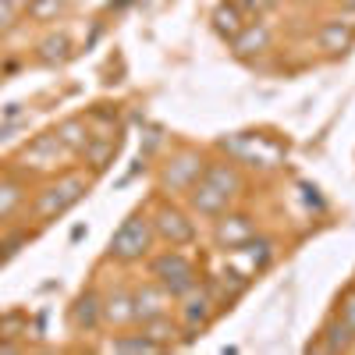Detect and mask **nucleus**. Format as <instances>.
<instances>
[{
	"label": "nucleus",
	"instance_id": "nucleus-1",
	"mask_svg": "<svg viewBox=\"0 0 355 355\" xmlns=\"http://www.w3.org/2000/svg\"><path fill=\"white\" fill-rule=\"evenodd\" d=\"M150 242H153V231H150V220H142V217H128L121 227L114 231V239H110V256L117 259H142L146 252H150Z\"/></svg>",
	"mask_w": 355,
	"mask_h": 355
},
{
	"label": "nucleus",
	"instance_id": "nucleus-2",
	"mask_svg": "<svg viewBox=\"0 0 355 355\" xmlns=\"http://www.w3.org/2000/svg\"><path fill=\"white\" fill-rule=\"evenodd\" d=\"M153 274L160 277V284L171 291V295H185L196 288V270L192 263L182 256V252H164L153 259Z\"/></svg>",
	"mask_w": 355,
	"mask_h": 355
},
{
	"label": "nucleus",
	"instance_id": "nucleus-3",
	"mask_svg": "<svg viewBox=\"0 0 355 355\" xmlns=\"http://www.w3.org/2000/svg\"><path fill=\"white\" fill-rule=\"evenodd\" d=\"M82 192H85V182H78V178H71V182H64V185L46 189V192L36 199V217L46 220V217H53V214H64L71 202L82 199Z\"/></svg>",
	"mask_w": 355,
	"mask_h": 355
},
{
	"label": "nucleus",
	"instance_id": "nucleus-4",
	"mask_svg": "<svg viewBox=\"0 0 355 355\" xmlns=\"http://www.w3.org/2000/svg\"><path fill=\"white\" fill-rule=\"evenodd\" d=\"M157 231L164 234V239H167L171 245H185V242H192V239H196V227L185 220V214L171 210V206H164V210L157 214Z\"/></svg>",
	"mask_w": 355,
	"mask_h": 355
},
{
	"label": "nucleus",
	"instance_id": "nucleus-5",
	"mask_svg": "<svg viewBox=\"0 0 355 355\" xmlns=\"http://www.w3.org/2000/svg\"><path fill=\"white\" fill-rule=\"evenodd\" d=\"M252 239V220L245 214H234V217H224L220 227H217V242L224 249H239Z\"/></svg>",
	"mask_w": 355,
	"mask_h": 355
},
{
	"label": "nucleus",
	"instance_id": "nucleus-6",
	"mask_svg": "<svg viewBox=\"0 0 355 355\" xmlns=\"http://www.w3.org/2000/svg\"><path fill=\"white\" fill-rule=\"evenodd\" d=\"M199 174H202V160H199V157H178V160L167 167V174H164V185L174 189V192H178V189H189Z\"/></svg>",
	"mask_w": 355,
	"mask_h": 355
},
{
	"label": "nucleus",
	"instance_id": "nucleus-7",
	"mask_svg": "<svg viewBox=\"0 0 355 355\" xmlns=\"http://www.w3.org/2000/svg\"><path fill=\"white\" fill-rule=\"evenodd\" d=\"M132 302H135V316L139 320H153V316H164L167 313V291L146 284L142 291L132 295Z\"/></svg>",
	"mask_w": 355,
	"mask_h": 355
},
{
	"label": "nucleus",
	"instance_id": "nucleus-8",
	"mask_svg": "<svg viewBox=\"0 0 355 355\" xmlns=\"http://www.w3.org/2000/svg\"><path fill=\"white\" fill-rule=\"evenodd\" d=\"M71 320H75L78 331H96L100 320H103V302L96 299L93 291L78 295V302H75V309H71Z\"/></svg>",
	"mask_w": 355,
	"mask_h": 355
},
{
	"label": "nucleus",
	"instance_id": "nucleus-9",
	"mask_svg": "<svg viewBox=\"0 0 355 355\" xmlns=\"http://www.w3.org/2000/svg\"><path fill=\"white\" fill-rule=\"evenodd\" d=\"M57 157H61V139H57V135H40V139L25 150V160L33 164V167H40V171L53 167Z\"/></svg>",
	"mask_w": 355,
	"mask_h": 355
},
{
	"label": "nucleus",
	"instance_id": "nucleus-10",
	"mask_svg": "<svg viewBox=\"0 0 355 355\" xmlns=\"http://www.w3.org/2000/svg\"><path fill=\"white\" fill-rule=\"evenodd\" d=\"M103 320L107 323H128V320H135V302H132V295L125 291V288H117V291H110L107 299H103Z\"/></svg>",
	"mask_w": 355,
	"mask_h": 355
},
{
	"label": "nucleus",
	"instance_id": "nucleus-11",
	"mask_svg": "<svg viewBox=\"0 0 355 355\" xmlns=\"http://www.w3.org/2000/svg\"><path fill=\"white\" fill-rule=\"evenodd\" d=\"M227 192H220L214 182H206V178H202V182L196 185V192H192V202H196V210L199 214H220L224 210V206H227Z\"/></svg>",
	"mask_w": 355,
	"mask_h": 355
},
{
	"label": "nucleus",
	"instance_id": "nucleus-12",
	"mask_svg": "<svg viewBox=\"0 0 355 355\" xmlns=\"http://www.w3.org/2000/svg\"><path fill=\"white\" fill-rule=\"evenodd\" d=\"M57 139H61V146H68V150H75V153H82L85 150V142H89V128L78 121V117H68V121L53 132Z\"/></svg>",
	"mask_w": 355,
	"mask_h": 355
},
{
	"label": "nucleus",
	"instance_id": "nucleus-13",
	"mask_svg": "<svg viewBox=\"0 0 355 355\" xmlns=\"http://www.w3.org/2000/svg\"><path fill=\"white\" fill-rule=\"evenodd\" d=\"M214 313V302H210V295H196V299L185 306V320H189V331H202L206 327V320H210Z\"/></svg>",
	"mask_w": 355,
	"mask_h": 355
},
{
	"label": "nucleus",
	"instance_id": "nucleus-14",
	"mask_svg": "<svg viewBox=\"0 0 355 355\" xmlns=\"http://www.w3.org/2000/svg\"><path fill=\"white\" fill-rule=\"evenodd\" d=\"M266 43H270V28H266V25H252V28H245L242 36H234V50H239V53H256Z\"/></svg>",
	"mask_w": 355,
	"mask_h": 355
},
{
	"label": "nucleus",
	"instance_id": "nucleus-15",
	"mask_svg": "<svg viewBox=\"0 0 355 355\" xmlns=\"http://www.w3.org/2000/svg\"><path fill=\"white\" fill-rule=\"evenodd\" d=\"M114 150H117V142H114V139H100V142L89 139V142H85V150H82V157H85L89 164H93L96 171H103V167L110 164Z\"/></svg>",
	"mask_w": 355,
	"mask_h": 355
},
{
	"label": "nucleus",
	"instance_id": "nucleus-16",
	"mask_svg": "<svg viewBox=\"0 0 355 355\" xmlns=\"http://www.w3.org/2000/svg\"><path fill=\"white\" fill-rule=\"evenodd\" d=\"M320 46L331 50V53H341V50L352 46V33H345L341 21H331V25H323V33H320Z\"/></svg>",
	"mask_w": 355,
	"mask_h": 355
},
{
	"label": "nucleus",
	"instance_id": "nucleus-17",
	"mask_svg": "<svg viewBox=\"0 0 355 355\" xmlns=\"http://www.w3.org/2000/svg\"><path fill=\"white\" fill-rule=\"evenodd\" d=\"M206 178V182H214L220 192H227V196H234V189H239L242 182H239V174H234L231 167H224V164H217V167H210V171H206L202 174Z\"/></svg>",
	"mask_w": 355,
	"mask_h": 355
},
{
	"label": "nucleus",
	"instance_id": "nucleus-18",
	"mask_svg": "<svg viewBox=\"0 0 355 355\" xmlns=\"http://www.w3.org/2000/svg\"><path fill=\"white\" fill-rule=\"evenodd\" d=\"M64 57H68V36H64V33H57V36L43 40V46H40V61H43V64L64 61Z\"/></svg>",
	"mask_w": 355,
	"mask_h": 355
},
{
	"label": "nucleus",
	"instance_id": "nucleus-19",
	"mask_svg": "<svg viewBox=\"0 0 355 355\" xmlns=\"http://www.w3.org/2000/svg\"><path fill=\"white\" fill-rule=\"evenodd\" d=\"M146 338L157 341L160 348H167V345L174 341V327H171L164 316H153V320H146Z\"/></svg>",
	"mask_w": 355,
	"mask_h": 355
},
{
	"label": "nucleus",
	"instance_id": "nucleus-20",
	"mask_svg": "<svg viewBox=\"0 0 355 355\" xmlns=\"http://www.w3.org/2000/svg\"><path fill=\"white\" fill-rule=\"evenodd\" d=\"M18 202H21V185H15V182H0V220L11 217Z\"/></svg>",
	"mask_w": 355,
	"mask_h": 355
},
{
	"label": "nucleus",
	"instance_id": "nucleus-21",
	"mask_svg": "<svg viewBox=\"0 0 355 355\" xmlns=\"http://www.w3.org/2000/svg\"><path fill=\"white\" fill-rule=\"evenodd\" d=\"M110 348L114 352H160V345L157 341H150V338H117V341H110Z\"/></svg>",
	"mask_w": 355,
	"mask_h": 355
},
{
	"label": "nucleus",
	"instance_id": "nucleus-22",
	"mask_svg": "<svg viewBox=\"0 0 355 355\" xmlns=\"http://www.w3.org/2000/svg\"><path fill=\"white\" fill-rule=\"evenodd\" d=\"M217 28L220 33H239V15H234V8L217 11Z\"/></svg>",
	"mask_w": 355,
	"mask_h": 355
},
{
	"label": "nucleus",
	"instance_id": "nucleus-23",
	"mask_svg": "<svg viewBox=\"0 0 355 355\" xmlns=\"http://www.w3.org/2000/svg\"><path fill=\"white\" fill-rule=\"evenodd\" d=\"M25 239H28V234H25V231H18V234H11V239H8L4 245H0V259H8V256H15V252H18V245H21Z\"/></svg>",
	"mask_w": 355,
	"mask_h": 355
},
{
	"label": "nucleus",
	"instance_id": "nucleus-24",
	"mask_svg": "<svg viewBox=\"0 0 355 355\" xmlns=\"http://www.w3.org/2000/svg\"><path fill=\"white\" fill-rule=\"evenodd\" d=\"M57 8H61V0H40V4L33 8V15H36V18H46V15L57 11Z\"/></svg>",
	"mask_w": 355,
	"mask_h": 355
},
{
	"label": "nucleus",
	"instance_id": "nucleus-25",
	"mask_svg": "<svg viewBox=\"0 0 355 355\" xmlns=\"http://www.w3.org/2000/svg\"><path fill=\"white\" fill-rule=\"evenodd\" d=\"M345 323H348V331H355V295H348V302H345Z\"/></svg>",
	"mask_w": 355,
	"mask_h": 355
},
{
	"label": "nucleus",
	"instance_id": "nucleus-26",
	"mask_svg": "<svg viewBox=\"0 0 355 355\" xmlns=\"http://www.w3.org/2000/svg\"><path fill=\"white\" fill-rule=\"evenodd\" d=\"M270 4H277V0H252V8L259 11V8H270Z\"/></svg>",
	"mask_w": 355,
	"mask_h": 355
},
{
	"label": "nucleus",
	"instance_id": "nucleus-27",
	"mask_svg": "<svg viewBox=\"0 0 355 355\" xmlns=\"http://www.w3.org/2000/svg\"><path fill=\"white\" fill-rule=\"evenodd\" d=\"M345 8H355V0H345Z\"/></svg>",
	"mask_w": 355,
	"mask_h": 355
}]
</instances>
